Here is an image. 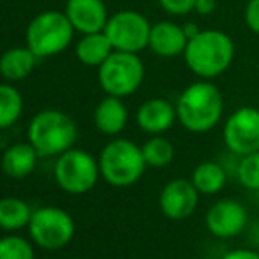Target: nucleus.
I'll use <instances>...</instances> for the list:
<instances>
[{"label": "nucleus", "instance_id": "27", "mask_svg": "<svg viewBox=\"0 0 259 259\" xmlns=\"http://www.w3.org/2000/svg\"><path fill=\"white\" fill-rule=\"evenodd\" d=\"M245 23L254 34L259 35V0H249L245 7Z\"/></svg>", "mask_w": 259, "mask_h": 259}, {"label": "nucleus", "instance_id": "1", "mask_svg": "<svg viewBox=\"0 0 259 259\" xmlns=\"http://www.w3.org/2000/svg\"><path fill=\"white\" fill-rule=\"evenodd\" d=\"M224 101L210 81H196L177 101V118L191 133H208L219 123Z\"/></svg>", "mask_w": 259, "mask_h": 259}, {"label": "nucleus", "instance_id": "18", "mask_svg": "<svg viewBox=\"0 0 259 259\" xmlns=\"http://www.w3.org/2000/svg\"><path fill=\"white\" fill-rule=\"evenodd\" d=\"M39 57L30 48H11L0 57V74L9 81H20L30 76Z\"/></svg>", "mask_w": 259, "mask_h": 259}, {"label": "nucleus", "instance_id": "32", "mask_svg": "<svg viewBox=\"0 0 259 259\" xmlns=\"http://www.w3.org/2000/svg\"><path fill=\"white\" fill-rule=\"evenodd\" d=\"M203 259H210V257H203Z\"/></svg>", "mask_w": 259, "mask_h": 259}, {"label": "nucleus", "instance_id": "29", "mask_svg": "<svg viewBox=\"0 0 259 259\" xmlns=\"http://www.w3.org/2000/svg\"><path fill=\"white\" fill-rule=\"evenodd\" d=\"M215 7H217L215 0H196L194 11H198V13L203 14V16H208V14L213 13Z\"/></svg>", "mask_w": 259, "mask_h": 259}, {"label": "nucleus", "instance_id": "9", "mask_svg": "<svg viewBox=\"0 0 259 259\" xmlns=\"http://www.w3.org/2000/svg\"><path fill=\"white\" fill-rule=\"evenodd\" d=\"M152 25L143 14L136 11H120L109 16L104 34L116 52L138 53L145 50L150 41Z\"/></svg>", "mask_w": 259, "mask_h": 259}, {"label": "nucleus", "instance_id": "22", "mask_svg": "<svg viewBox=\"0 0 259 259\" xmlns=\"http://www.w3.org/2000/svg\"><path fill=\"white\" fill-rule=\"evenodd\" d=\"M23 113V97L14 87L0 85V131L14 125Z\"/></svg>", "mask_w": 259, "mask_h": 259}, {"label": "nucleus", "instance_id": "15", "mask_svg": "<svg viewBox=\"0 0 259 259\" xmlns=\"http://www.w3.org/2000/svg\"><path fill=\"white\" fill-rule=\"evenodd\" d=\"M187 42L189 39L185 35L184 27L171 23V21H160L152 27L148 48L159 57L171 58L184 53Z\"/></svg>", "mask_w": 259, "mask_h": 259}, {"label": "nucleus", "instance_id": "25", "mask_svg": "<svg viewBox=\"0 0 259 259\" xmlns=\"http://www.w3.org/2000/svg\"><path fill=\"white\" fill-rule=\"evenodd\" d=\"M0 259H34V249L21 236L0 238Z\"/></svg>", "mask_w": 259, "mask_h": 259}, {"label": "nucleus", "instance_id": "13", "mask_svg": "<svg viewBox=\"0 0 259 259\" xmlns=\"http://www.w3.org/2000/svg\"><path fill=\"white\" fill-rule=\"evenodd\" d=\"M65 14L81 34H96L103 32L109 16L103 0H67Z\"/></svg>", "mask_w": 259, "mask_h": 259}, {"label": "nucleus", "instance_id": "19", "mask_svg": "<svg viewBox=\"0 0 259 259\" xmlns=\"http://www.w3.org/2000/svg\"><path fill=\"white\" fill-rule=\"evenodd\" d=\"M113 52H115V48H113L108 35L104 34V30L96 32V34H83V37L76 45L78 60L85 65H90V67H99Z\"/></svg>", "mask_w": 259, "mask_h": 259}, {"label": "nucleus", "instance_id": "4", "mask_svg": "<svg viewBox=\"0 0 259 259\" xmlns=\"http://www.w3.org/2000/svg\"><path fill=\"white\" fill-rule=\"evenodd\" d=\"M145 157L141 148L129 140H113L103 148L99 157L101 175L115 187H129L145 173Z\"/></svg>", "mask_w": 259, "mask_h": 259}, {"label": "nucleus", "instance_id": "12", "mask_svg": "<svg viewBox=\"0 0 259 259\" xmlns=\"http://www.w3.org/2000/svg\"><path fill=\"white\" fill-rule=\"evenodd\" d=\"M199 203V192L191 180L177 178L164 185L159 196V206L171 221H184L191 217Z\"/></svg>", "mask_w": 259, "mask_h": 259}, {"label": "nucleus", "instance_id": "10", "mask_svg": "<svg viewBox=\"0 0 259 259\" xmlns=\"http://www.w3.org/2000/svg\"><path fill=\"white\" fill-rule=\"evenodd\" d=\"M224 143L229 152L242 157L259 150V109L240 108L224 125Z\"/></svg>", "mask_w": 259, "mask_h": 259}, {"label": "nucleus", "instance_id": "31", "mask_svg": "<svg viewBox=\"0 0 259 259\" xmlns=\"http://www.w3.org/2000/svg\"><path fill=\"white\" fill-rule=\"evenodd\" d=\"M4 145H6V141H4V136H2V134H0V150H2V148H4Z\"/></svg>", "mask_w": 259, "mask_h": 259}, {"label": "nucleus", "instance_id": "2", "mask_svg": "<svg viewBox=\"0 0 259 259\" xmlns=\"http://www.w3.org/2000/svg\"><path fill=\"white\" fill-rule=\"evenodd\" d=\"M184 57L187 67L196 76L211 79L231 65L235 45L231 37L221 30H201L196 37L189 39Z\"/></svg>", "mask_w": 259, "mask_h": 259}, {"label": "nucleus", "instance_id": "23", "mask_svg": "<svg viewBox=\"0 0 259 259\" xmlns=\"http://www.w3.org/2000/svg\"><path fill=\"white\" fill-rule=\"evenodd\" d=\"M141 152H143L147 166H152V167H166L167 164H171L175 159L173 143H171L169 140H166V138L159 136V134L150 138V140L141 147Z\"/></svg>", "mask_w": 259, "mask_h": 259}, {"label": "nucleus", "instance_id": "14", "mask_svg": "<svg viewBox=\"0 0 259 259\" xmlns=\"http://www.w3.org/2000/svg\"><path fill=\"white\" fill-rule=\"evenodd\" d=\"M177 120V106L166 99H150L140 106L136 122L148 134H162L171 129Z\"/></svg>", "mask_w": 259, "mask_h": 259}, {"label": "nucleus", "instance_id": "8", "mask_svg": "<svg viewBox=\"0 0 259 259\" xmlns=\"http://www.w3.org/2000/svg\"><path fill=\"white\" fill-rule=\"evenodd\" d=\"M28 231L32 240L42 249H62L74 236V221L62 208L42 206L32 211Z\"/></svg>", "mask_w": 259, "mask_h": 259}, {"label": "nucleus", "instance_id": "5", "mask_svg": "<svg viewBox=\"0 0 259 259\" xmlns=\"http://www.w3.org/2000/svg\"><path fill=\"white\" fill-rule=\"evenodd\" d=\"M74 27L67 14L58 11H45L30 21L27 28V46L39 58L64 52L72 41Z\"/></svg>", "mask_w": 259, "mask_h": 259}, {"label": "nucleus", "instance_id": "24", "mask_svg": "<svg viewBox=\"0 0 259 259\" xmlns=\"http://www.w3.org/2000/svg\"><path fill=\"white\" fill-rule=\"evenodd\" d=\"M236 178L249 191H259V150L240 157L236 164Z\"/></svg>", "mask_w": 259, "mask_h": 259}, {"label": "nucleus", "instance_id": "20", "mask_svg": "<svg viewBox=\"0 0 259 259\" xmlns=\"http://www.w3.org/2000/svg\"><path fill=\"white\" fill-rule=\"evenodd\" d=\"M191 182L198 189L199 194L213 196L224 189L226 182H228V173L219 162L205 160V162L198 164L196 169L192 171Z\"/></svg>", "mask_w": 259, "mask_h": 259}, {"label": "nucleus", "instance_id": "21", "mask_svg": "<svg viewBox=\"0 0 259 259\" xmlns=\"http://www.w3.org/2000/svg\"><path fill=\"white\" fill-rule=\"evenodd\" d=\"M32 219V210L23 199L4 198L0 199V228L6 231H16L28 228Z\"/></svg>", "mask_w": 259, "mask_h": 259}, {"label": "nucleus", "instance_id": "26", "mask_svg": "<svg viewBox=\"0 0 259 259\" xmlns=\"http://www.w3.org/2000/svg\"><path fill=\"white\" fill-rule=\"evenodd\" d=\"M159 4L166 13L182 16V14H187L191 11H194L196 0H159Z\"/></svg>", "mask_w": 259, "mask_h": 259}, {"label": "nucleus", "instance_id": "7", "mask_svg": "<svg viewBox=\"0 0 259 259\" xmlns=\"http://www.w3.org/2000/svg\"><path fill=\"white\" fill-rule=\"evenodd\" d=\"M99 162H96L92 155L85 150L69 148L55 164V180L69 194H85L99 178Z\"/></svg>", "mask_w": 259, "mask_h": 259}, {"label": "nucleus", "instance_id": "6", "mask_svg": "<svg viewBox=\"0 0 259 259\" xmlns=\"http://www.w3.org/2000/svg\"><path fill=\"white\" fill-rule=\"evenodd\" d=\"M145 65L138 53L113 52L99 65V85L108 96L127 97L141 87Z\"/></svg>", "mask_w": 259, "mask_h": 259}, {"label": "nucleus", "instance_id": "11", "mask_svg": "<svg viewBox=\"0 0 259 259\" xmlns=\"http://www.w3.org/2000/svg\"><path fill=\"white\" fill-rule=\"evenodd\" d=\"M247 213L245 206L236 199H221L215 205L208 208L205 215L206 229L215 238H235L245 229L247 226Z\"/></svg>", "mask_w": 259, "mask_h": 259}, {"label": "nucleus", "instance_id": "30", "mask_svg": "<svg viewBox=\"0 0 259 259\" xmlns=\"http://www.w3.org/2000/svg\"><path fill=\"white\" fill-rule=\"evenodd\" d=\"M184 30H185V35H187V39H192V37H196V35L199 34V28H198V25L196 23H187L184 27Z\"/></svg>", "mask_w": 259, "mask_h": 259}, {"label": "nucleus", "instance_id": "28", "mask_svg": "<svg viewBox=\"0 0 259 259\" xmlns=\"http://www.w3.org/2000/svg\"><path fill=\"white\" fill-rule=\"evenodd\" d=\"M222 259H259V252L252 249H235L226 254Z\"/></svg>", "mask_w": 259, "mask_h": 259}, {"label": "nucleus", "instance_id": "16", "mask_svg": "<svg viewBox=\"0 0 259 259\" xmlns=\"http://www.w3.org/2000/svg\"><path fill=\"white\" fill-rule=\"evenodd\" d=\"M127 113L125 104L122 103V97L108 96L97 104L96 113H94V122L96 127L103 134L108 136H115V134L122 133L123 127L127 125Z\"/></svg>", "mask_w": 259, "mask_h": 259}, {"label": "nucleus", "instance_id": "17", "mask_svg": "<svg viewBox=\"0 0 259 259\" xmlns=\"http://www.w3.org/2000/svg\"><path fill=\"white\" fill-rule=\"evenodd\" d=\"M37 159V150L30 143L11 145L2 155V169L11 178H25L35 169Z\"/></svg>", "mask_w": 259, "mask_h": 259}, {"label": "nucleus", "instance_id": "3", "mask_svg": "<svg viewBox=\"0 0 259 259\" xmlns=\"http://www.w3.org/2000/svg\"><path fill=\"white\" fill-rule=\"evenodd\" d=\"M76 136V123L58 109L39 111L28 125V143L37 150L39 157L62 155L72 148Z\"/></svg>", "mask_w": 259, "mask_h": 259}]
</instances>
